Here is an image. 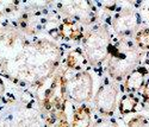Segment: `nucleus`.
Wrapping results in <instances>:
<instances>
[{
	"instance_id": "nucleus-1",
	"label": "nucleus",
	"mask_w": 149,
	"mask_h": 127,
	"mask_svg": "<svg viewBox=\"0 0 149 127\" xmlns=\"http://www.w3.org/2000/svg\"><path fill=\"white\" fill-rule=\"evenodd\" d=\"M61 58L60 48L48 39L28 43L7 69L10 76L25 80L31 84H42L54 76Z\"/></svg>"
},
{
	"instance_id": "nucleus-2",
	"label": "nucleus",
	"mask_w": 149,
	"mask_h": 127,
	"mask_svg": "<svg viewBox=\"0 0 149 127\" xmlns=\"http://www.w3.org/2000/svg\"><path fill=\"white\" fill-rule=\"evenodd\" d=\"M143 52L130 39L111 41L109 54L105 59L106 70L110 77L116 81H123L127 76L141 64Z\"/></svg>"
},
{
	"instance_id": "nucleus-3",
	"label": "nucleus",
	"mask_w": 149,
	"mask_h": 127,
	"mask_svg": "<svg viewBox=\"0 0 149 127\" xmlns=\"http://www.w3.org/2000/svg\"><path fill=\"white\" fill-rule=\"evenodd\" d=\"M110 44L111 32L104 24H97L85 32L82 38V51L91 67L95 68L105 62Z\"/></svg>"
},
{
	"instance_id": "nucleus-4",
	"label": "nucleus",
	"mask_w": 149,
	"mask_h": 127,
	"mask_svg": "<svg viewBox=\"0 0 149 127\" xmlns=\"http://www.w3.org/2000/svg\"><path fill=\"white\" fill-rule=\"evenodd\" d=\"M93 77L87 70L77 71L73 76H66L67 100L75 104H86L93 97Z\"/></svg>"
},
{
	"instance_id": "nucleus-5",
	"label": "nucleus",
	"mask_w": 149,
	"mask_h": 127,
	"mask_svg": "<svg viewBox=\"0 0 149 127\" xmlns=\"http://www.w3.org/2000/svg\"><path fill=\"white\" fill-rule=\"evenodd\" d=\"M112 28L117 38L130 39L141 28V16L135 8H117L112 17Z\"/></svg>"
},
{
	"instance_id": "nucleus-6",
	"label": "nucleus",
	"mask_w": 149,
	"mask_h": 127,
	"mask_svg": "<svg viewBox=\"0 0 149 127\" xmlns=\"http://www.w3.org/2000/svg\"><path fill=\"white\" fill-rule=\"evenodd\" d=\"M117 97H118L117 86L107 79L104 80V82L99 86L93 97V104L97 112L107 118L113 117L116 108L118 106Z\"/></svg>"
},
{
	"instance_id": "nucleus-7",
	"label": "nucleus",
	"mask_w": 149,
	"mask_h": 127,
	"mask_svg": "<svg viewBox=\"0 0 149 127\" xmlns=\"http://www.w3.org/2000/svg\"><path fill=\"white\" fill-rule=\"evenodd\" d=\"M57 7L65 18H69L81 25H90L95 21L97 8L91 1H65L58 3Z\"/></svg>"
},
{
	"instance_id": "nucleus-8",
	"label": "nucleus",
	"mask_w": 149,
	"mask_h": 127,
	"mask_svg": "<svg viewBox=\"0 0 149 127\" xmlns=\"http://www.w3.org/2000/svg\"><path fill=\"white\" fill-rule=\"evenodd\" d=\"M147 75H149L147 67H143V66L137 67L123 80L122 90L125 92V94H134L140 92L146 83Z\"/></svg>"
},
{
	"instance_id": "nucleus-9",
	"label": "nucleus",
	"mask_w": 149,
	"mask_h": 127,
	"mask_svg": "<svg viewBox=\"0 0 149 127\" xmlns=\"http://www.w3.org/2000/svg\"><path fill=\"white\" fill-rule=\"evenodd\" d=\"M57 36L62 39L66 41H80L85 36V29L84 25L74 21L69 18H63L61 24L56 29Z\"/></svg>"
},
{
	"instance_id": "nucleus-10",
	"label": "nucleus",
	"mask_w": 149,
	"mask_h": 127,
	"mask_svg": "<svg viewBox=\"0 0 149 127\" xmlns=\"http://www.w3.org/2000/svg\"><path fill=\"white\" fill-rule=\"evenodd\" d=\"M88 64L87 58H86L82 49L77 48L68 52L66 61H65V67L66 70H73V71H82L85 66Z\"/></svg>"
},
{
	"instance_id": "nucleus-11",
	"label": "nucleus",
	"mask_w": 149,
	"mask_h": 127,
	"mask_svg": "<svg viewBox=\"0 0 149 127\" xmlns=\"http://www.w3.org/2000/svg\"><path fill=\"white\" fill-rule=\"evenodd\" d=\"M72 127H92V112L87 105H80L74 108Z\"/></svg>"
},
{
	"instance_id": "nucleus-12",
	"label": "nucleus",
	"mask_w": 149,
	"mask_h": 127,
	"mask_svg": "<svg viewBox=\"0 0 149 127\" xmlns=\"http://www.w3.org/2000/svg\"><path fill=\"white\" fill-rule=\"evenodd\" d=\"M140 100L135 94H124L118 104V110L122 115H128L131 113L137 112Z\"/></svg>"
},
{
	"instance_id": "nucleus-13",
	"label": "nucleus",
	"mask_w": 149,
	"mask_h": 127,
	"mask_svg": "<svg viewBox=\"0 0 149 127\" xmlns=\"http://www.w3.org/2000/svg\"><path fill=\"white\" fill-rule=\"evenodd\" d=\"M135 45L142 52L149 50V28H140L135 33Z\"/></svg>"
},
{
	"instance_id": "nucleus-14",
	"label": "nucleus",
	"mask_w": 149,
	"mask_h": 127,
	"mask_svg": "<svg viewBox=\"0 0 149 127\" xmlns=\"http://www.w3.org/2000/svg\"><path fill=\"white\" fill-rule=\"evenodd\" d=\"M128 127H149V119L142 114H136L128 121Z\"/></svg>"
},
{
	"instance_id": "nucleus-15",
	"label": "nucleus",
	"mask_w": 149,
	"mask_h": 127,
	"mask_svg": "<svg viewBox=\"0 0 149 127\" xmlns=\"http://www.w3.org/2000/svg\"><path fill=\"white\" fill-rule=\"evenodd\" d=\"M92 127H119L117 121L112 118H102L99 119Z\"/></svg>"
},
{
	"instance_id": "nucleus-16",
	"label": "nucleus",
	"mask_w": 149,
	"mask_h": 127,
	"mask_svg": "<svg viewBox=\"0 0 149 127\" xmlns=\"http://www.w3.org/2000/svg\"><path fill=\"white\" fill-rule=\"evenodd\" d=\"M142 97H143V101L149 105V79L146 81L143 88H142Z\"/></svg>"
},
{
	"instance_id": "nucleus-17",
	"label": "nucleus",
	"mask_w": 149,
	"mask_h": 127,
	"mask_svg": "<svg viewBox=\"0 0 149 127\" xmlns=\"http://www.w3.org/2000/svg\"><path fill=\"white\" fill-rule=\"evenodd\" d=\"M3 92H4V84H3L1 80H0V95L3 94Z\"/></svg>"
},
{
	"instance_id": "nucleus-18",
	"label": "nucleus",
	"mask_w": 149,
	"mask_h": 127,
	"mask_svg": "<svg viewBox=\"0 0 149 127\" xmlns=\"http://www.w3.org/2000/svg\"><path fill=\"white\" fill-rule=\"evenodd\" d=\"M147 69H148V71H149V52H148V55H147Z\"/></svg>"
},
{
	"instance_id": "nucleus-19",
	"label": "nucleus",
	"mask_w": 149,
	"mask_h": 127,
	"mask_svg": "<svg viewBox=\"0 0 149 127\" xmlns=\"http://www.w3.org/2000/svg\"><path fill=\"white\" fill-rule=\"evenodd\" d=\"M148 13H149V7H148Z\"/></svg>"
}]
</instances>
